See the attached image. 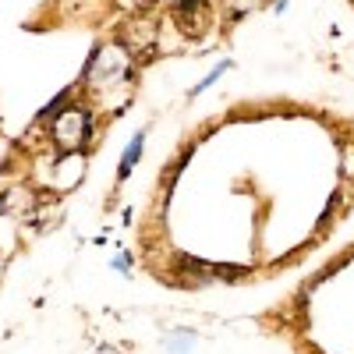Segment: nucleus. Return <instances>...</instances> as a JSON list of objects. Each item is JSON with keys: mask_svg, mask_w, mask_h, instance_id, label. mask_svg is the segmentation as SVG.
I'll use <instances>...</instances> for the list:
<instances>
[{"mask_svg": "<svg viewBox=\"0 0 354 354\" xmlns=\"http://www.w3.org/2000/svg\"><path fill=\"white\" fill-rule=\"evenodd\" d=\"M82 138V117L78 113H68L57 121V142H64V145H78Z\"/></svg>", "mask_w": 354, "mask_h": 354, "instance_id": "nucleus-1", "label": "nucleus"}]
</instances>
